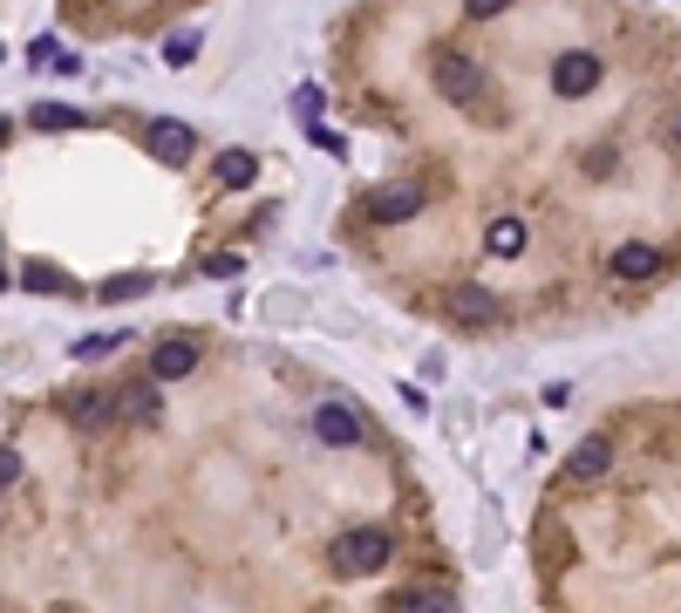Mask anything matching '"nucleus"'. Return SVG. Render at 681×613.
Returning <instances> with one entry per match:
<instances>
[{
  "mask_svg": "<svg viewBox=\"0 0 681 613\" xmlns=\"http://www.w3.org/2000/svg\"><path fill=\"white\" fill-rule=\"evenodd\" d=\"M382 566H395V539L382 525H355V531H341V539H335V573L341 579H368Z\"/></svg>",
  "mask_w": 681,
  "mask_h": 613,
  "instance_id": "f257e3e1",
  "label": "nucleus"
},
{
  "mask_svg": "<svg viewBox=\"0 0 681 613\" xmlns=\"http://www.w3.org/2000/svg\"><path fill=\"white\" fill-rule=\"evenodd\" d=\"M430 75H437V89H443L450 102H464V110H477V102H484V68H477L470 55H457V48H437Z\"/></svg>",
  "mask_w": 681,
  "mask_h": 613,
  "instance_id": "f03ea898",
  "label": "nucleus"
},
{
  "mask_svg": "<svg viewBox=\"0 0 681 613\" xmlns=\"http://www.w3.org/2000/svg\"><path fill=\"white\" fill-rule=\"evenodd\" d=\"M143 143H150V158H157V164H191L198 158V130L185 116H157L143 130Z\"/></svg>",
  "mask_w": 681,
  "mask_h": 613,
  "instance_id": "7ed1b4c3",
  "label": "nucleus"
},
{
  "mask_svg": "<svg viewBox=\"0 0 681 613\" xmlns=\"http://www.w3.org/2000/svg\"><path fill=\"white\" fill-rule=\"evenodd\" d=\"M600 75H607V68H600V55L572 48V55L552 62V89H559V96H593V89H600Z\"/></svg>",
  "mask_w": 681,
  "mask_h": 613,
  "instance_id": "20e7f679",
  "label": "nucleus"
},
{
  "mask_svg": "<svg viewBox=\"0 0 681 613\" xmlns=\"http://www.w3.org/2000/svg\"><path fill=\"white\" fill-rule=\"evenodd\" d=\"M423 185H382V191H368V218L375 225H402V218H416L423 212Z\"/></svg>",
  "mask_w": 681,
  "mask_h": 613,
  "instance_id": "39448f33",
  "label": "nucleus"
},
{
  "mask_svg": "<svg viewBox=\"0 0 681 613\" xmlns=\"http://www.w3.org/2000/svg\"><path fill=\"white\" fill-rule=\"evenodd\" d=\"M314 437L327 443V450H348V443H362V416L348 402H320L314 409Z\"/></svg>",
  "mask_w": 681,
  "mask_h": 613,
  "instance_id": "423d86ee",
  "label": "nucleus"
},
{
  "mask_svg": "<svg viewBox=\"0 0 681 613\" xmlns=\"http://www.w3.org/2000/svg\"><path fill=\"white\" fill-rule=\"evenodd\" d=\"M450 314H457V327H477V335H484V327H497V321H504V300H497L491 287H457Z\"/></svg>",
  "mask_w": 681,
  "mask_h": 613,
  "instance_id": "0eeeda50",
  "label": "nucleus"
},
{
  "mask_svg": "<svg viewBox=\"0 0 681 613\" xmlns=\"http://www.w3.org/2000/svg\"><path fill=\"white\" fill-rule=\"evenodd\" d=\"M566 471H572V484H600L614 471V437H579L572 456H566Z\"/></svg>",
  "mask_w": 681,
  "mask_h": 613,
  "instance_id": "6e6552de",
  "label": "nucleus"
},
{
  "mask_svg": "<svg viewBox=\"0 0 681 613\" xmlns=\"http://www.w3.org/2000/svg\"><path fill=\"white\" fill-rule=\"evenodd\" d=\"M198 368V341H185V335H171L157 354H150V381H185Z\"/></svg>",
  "mask_w": 681,
  "mask_h": 613,
  "instance_id": "1a4fd4ad",
  "label": "nucleus"
},
{
  "mask_svg": "<svg viewBox=\"0 0 681 613\" xmlns=\"http://www.w3.org/2000/svg\"><path fill=\"white\" fill-rule=\"evenodd\" d=\"M614 279H654L661 273V246H647V239H627V246H614Z\"/></svg>",
  "mask_w": 681,
  "mask_h": 613,
  "instance_id": "9d476101",
  "label": "nucleus"
},
{
  "mask_svg": "<svg viewBox=\"0 0 681 613\" xmlns=\"http://www.w3.org/2000/svg\"><path fill=\"white\" fill-rule=\"evenodd\" d=\"M389 613H457V593L450 586H402L389 600Z\"/></svg>",
  "mask_w": 681,
  "mask_h": 613,
  "instance_id": "9b49d317",
  "label": "nucleus"
},
{
  "mask_svg": "<svg viewBox=\"0 0 681 613\" xmlns=\"http://www.w3.org/2000/svg\"><path fill=\"white\" fill-rule=\"evenodd\" d=\"M252 177H260V158H252V150H218V164H212L218 191H245Z\"/></svg>",
  "mask_w": 681,
  "mask_h": 613,
  "instance_id": "f8f14e48",
  "label": "nucleus"
},
{
  "mask_svg": "<svg viewBox=\"0 0 681 613\" xmlns=\"http://www.w3.org/2000/svg\"><path fill=\"white\" fill-rule=\"evenodd\" d=\"M28 130L68 137V130H89V116H83V110H68V102H35V110H28Z\"/></svg>",
  "mask_w": 681,
  "mask_h": 613,
  "instance_id": "ddd939ff",
  "label": "nucleus"
},
{
  "mask_svg": "<svg viewBox=\"0 0 681 613\" xmlns=\"http://www.w3.org/2000/svg\"><path fill=\"white\" fill-rule=\"evenodd\" d=\"M484 246H491V260H518V252L532 246V233H525V218H497L484 233Z\"/></svg>",
  "mask_w": 681,
  "mask_h": 613,
  "instance_id": "4468645a",
  "label": "nucleus"
},
{
  "mask_svg": "<svg viewBox=\"0 0 681 613\" xmlns=\"http://www.w3.org/2000/svg\"><path fill=\"white\" fill-rule=\"evenodd\" d=\"M110 416H116V396H83V402L68 409V423L89 429V437H96V429H110Z\"/></svg>",
  "mask_w": 681,
  "mask_h": 613,
  "instance_id": "2eb2a0df",
  "label": "nucleus"
},
{
  "mask_svg": "<svg viewBox=\"0 0 681 613\" xmlns=\"http://www.w3.org/2000/svg\"><path fill=\"white\" fill-rule=\"evenodd\" d=\"M21 287H35V293H68V273L62 266H41V260H28V266H21Z\"/></svg>",
  "mask_w": 681,
  "mask_h": 613,
  "instance_id": "dca6fc26",
  "label": "nucleus"
},
{
  "mask_svg": "<svg viewBox=\"0 0 681 613\" xmlns=\"http://www.w3.org/2000/svg\"><path fill=\"white\" fill-rule=\"evenodd\" d=\"M123 416H143V423H157V381H143V389H123Z\"/></svg>",
  "mask_w": 681,
  "mask_h": 613,
  "instance_id": "f3484780",
  "label": "nucleus"
},
{
  "mask_svg": "<svg viewBox=\"0 0 681 613\" xmlns=\"http://www.w3.org/2000/svg\"><path fill=\"white\" fill-rule=\"evenodd\" d=\"M137 293H150V273H116V279H103L96 300H137Z\"/></svg>",
  "mask_w": 681,
  "mask_h": 613,
  "instance_id": "a211bd4d",
  "label": "nucleus"
},
{
  "mask_svg": "<svg viewBox=\"0 0 681 613\" xmlns=\"http://www.w3.org/2000/svg\"><path fill=\"white\" fill-rule=\"evenodd\" d=\"M116 348H130L123 335H83L75 341V362H103V354H116Z\"/></svg>",
  "mask_w": 681,
  "mask_h": 613,
  "instance_id": "6ab92c4d",
  "label": "nucleus"
},
{
  "mask_svg": "<svg viewBox=\"0 0 681 613\" xmlns=\"http://www.w3.org/2000/svg\"><path fill=\"white\" fill-rule=\"evenodd\" d=\"M164 62H171V68L198 62V35H171V41H164Z\"/></svg>",
  "mask_w": 681,
  "mask_h": 613,
  "instance_id": "aec40b11",
  "label": "nucleus"
},
{
  "mask_svg": "<svg viewBox=\"0 0 681 613\" xmlns=\"http://www.w3.org/2000/svg\"><path fill=\"white\" fill-rule=\"evenodd\" d=\"M14 477H21V450H14V443H0V491H8Z\"/></svg>",
  "mask_w": 681,
  "mask_h": 613,
  "instance_id": "412c9836",
  "label": "nucleus"
},
{
  "mask_svg": "<svg viewBox=\"0 0 681 613\" xmlns=\"http://www.w3.org/2000/svg\"><path fill=\"white\" fill-rule=\"evenodd\" d=\"M504 8H512V0H464V14H470V21H497Z\"/></svg>",
  "mask_w": 681,
  "mask_h": 613,
  "instance_id": "4be33fe9",
  "label": "nucleus"
},
{
  "mask_svg": "<svg viewBox=\"0 0 681 613\" xmlns=\"http://www.w3.org/2000/svg\"><path fill=\"white\" fill-rule=\"evenodd\" d=\"M205 273H218V279H225V273H239V252H212Z\"/></svg>",
  "mask_w": 681,
  "mask_h": 613,
  "instance_id": "5701e85b",
  "label": "nucleus"
},
{
  "mask_svg": "<svg viewBox=\"0 0 681 613\" xmlns=\"http://www.w3.org/2000/svg\"><path fill=\"white\" fill-rule=\"evenodd\" d=\"M8 137H14V123H8V116H0V143H8Z\"/></svg>",
  "mask_w": 681,
  "mask_h": 613,
  "instance_id": "b1692460",
  "label": "nucleus"
},
{
  "mask_svg": "<svg viewBox=\"0 0 681 613\" xmlns=\"http://www.w3.org/2000/svg\"><path fill=\"white\" fill-rule=\"evenodd\" d=\"M668 143H674V150H681V123H674V130H668Z\"/></svg>",
  "mask_w": 681,
  "mask_h": 613,
  "instance_id": "393cba45",
  "label": "nucleus"
},
{
  "mask_svg": "<svg viewBox=\"0 0 681 613\" xmlns=\"http://www.w3.org/2000/svg\"><path fill=\"white\" fill-rule=\"evenodd\" d=\"M55 613H75V606H55Z\"/></svg>",
  "mask_w": 681,
  "mask_h": 613,
  "instance_id": "a878e982",
  "label": "nucleus"
},
{
  "mask_svg": "<svg viewBox=\"0 0 681 613\" xmlns=\"http://www.w3.org/2000/svg\"><path fill=\"white\" fill-rule=\"evenodd\" d=\"M0 287H8V273H0Z\"/></svg>",
  "mask_w": 681,
  "mask_h": 613,
  "instance_id": "bb28decb",
  "label": "nucleus"
}]
</instances>
